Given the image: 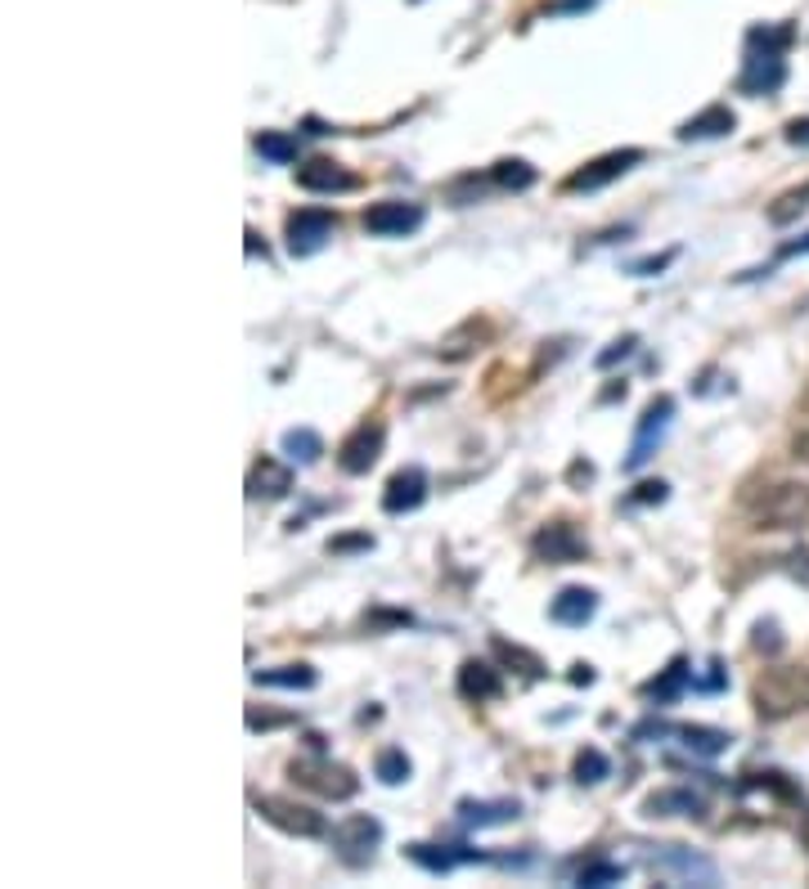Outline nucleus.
<instances>
[{"mask_svg":"<svg viewBox=\"0 0 809 889\" xmlns=\"http://www.w3.org/2000/svg\"><path fill=\"white\" fill-rule=\"evenodd\" d=\"M742 517L751 530H800L809 521V485L769 481L760 489H742Z\"/></svg>","mask_w":809,"mask_h":889,"instance_id":"nucleus-1","label":"nucleus"},{"mask_svg":"<svg viewBox=\"0 0 809 889\" xmlns=\"http://www.w3.org/2000/svg\"><path fill=\"white\" fill-rule=\"evenodd\" d=\"M751 706L769 723L805 714L809 710V665H769L751 683Z\"/></svg>","mask_w":809,"mask_h":889,"instance_id":"nucleus-2","label":"nucleus"},{"mask_svg":"<svg viewBox=\"0 0 809 889\" xmlns=\"http://www.w3.org/2000/svg\"><path fill=\"white\" fill-rule=\"evenodd\" d=\"M289 777L311 790L319 800H351L360 790V777L347 768V764H333L324 751L319 755H302V759H289Z\"/></svg>","mask_w":809,"mask_h":889,"instance_id":"nucleus-3","label":"nucleus"},{"mask_svg":"<svg viewBox=\"0 0 809 889\" xmlns=\"http://www.w3.org/2000/svg\"><path fill=\"white\" fill-rule=\"evenodd\" d=\"M252 809H257L261 822H270V826L283 831V835H297V840H315V835L328 831V826H324V813H315L311 804H297V800H289V796H252Z\"/></svg>","mask_w":809,"mask_h":889,"instance_id":"nucleus-4","label":"nucleus"},{"mask_svg":"<svg viewBox=\"0 0 809 889\" xmlns=\"http://www.w3.org/2000/svg\"><path fill=\"white\" fill-rule=\"evenodd\" d=\"M643 158H648L643 148H611V154L585 162L581 171H571V176L562 180V189H566V193H594V189H607L611 180H621L626 171H634Z\"/></svg>","mask_w":809,"mask_h":889,"instance_id":"nucleus-5","label":"nucleus"},{"mask_svg":"<svg viewBox=\"0 0 809 889\" xmlns=\"http://www.w3.org/2000/svg\"><path fill=\"white\" fill-rule=\"evenodd\" d=\"M671 418H675V401L671 395H656V401L643 409V418H639V431H634L630 454H626V472H639L656 454V444L665 440V431H671Z\"/></svg>","mask_w":809,"mask_h":889,"instance_id":"nucleus-6","label":"nucleus"},{"mask_svg":"<svg viewBox=\"0 0 809 889\" xmlns=\"http://www.w3.org/2000/svg\"><path fill=\"white\" fill-rule=\"evenodd\" d=\"M383 444H387V427H383V423H378V418L360 423V427L338 444V468H342L347 476H364L378 459H383Z\"/></svg>","mask_w":809,"mask_h":889,"instance_id":"nucleus-7","label":"nucleus"},{"mask_svg":"<svg viewBox=\"0 0 809 889\" xmlns=\"http://www.w3.org/2000/svg\"><path fill=\"white\" fill-rule=\"evenodd\" d=\"M531 553L549 566H571V562H585L589 558V543L576 526L566 521H553V526H540V534L531 539Z\"/></svg>","mask_w":809,"mask_h":889,"instance_id":"nucleus-8","label":"nucleus"},{"mask_svg":"<svg viewBox=\"0 0 809 889\" xmlns=\"http://www.w3.org/2000/svg\"><path fill=\"white\" fill-rule=\"evenodd\" d=\"M423 225V207L418 203H401V198H383L364 212V229L373 238H405Z\"/></svg>","mask_w":809,"mask_h":889,"instance_id":"nucleus-9","label":"nucleus"},{"mask_svg":"<svg viewBox=\"0 0 809 889\" xmlns=\"http://www.w3.org/2000/svg\"><path fill=\"white\" fill-rule=\"evenodd\" d=\"M333 234H338V216H328V212H319V207L293 212V216H289V252H293V257H315Z\"/></svg>","mask_w":809,"mask_h":889,"instance_id":"nucleus-10","label":"nucleus"},{"mask_svg":"<svg viewBox=\"0 0 809 889\" xmlns=\"http://www.w3.org/2000/svg\"><path fill=\"white\" fill-rule=\"evenodd\" d=\"M333 845H338L351 863H360V858H369L378 845H383V822L369 818V813H351L347 822L333 826Z\"/></svg>","mask_w":809,"mask_h":889,"instance_id":"nucleus-11","label":"nucleus"},{"mask_svg":"<svg viewBox=\"0 0 809 889\" xmlns=\"http://www.w3.org/2000/svg\"><path fill=\"white\" fill-rule=\"evenodd\" d=\"M423 499H427V472L423 468H401L383 489V513L401 517V513L423 508Z\"/></svg>","mask_w":809,"mask_h":889,"instance_id":"nucleus-12","label":"nucleus"},{"mask_svg":"<svg viewBox=\"0 0 809 889\" xmlns=\"http://www.w3.org/2000/svg\"><path fill=\"white\" fill-rule=\"evenodd\" d=\"M289 489H293V468H289V463L261 454V459L248 468V499H283Z\"/></svg>","mask_w":809,"mask_h":889,"instance_id":"nucleus-13","label":"nucleus"},{"mask_svg":"<svg viewBox=\"0 0 809 889\" xmlns=\"http://www.w3.org/2000/svg\"><path fill=\"white\" fill-rule=\"evenodd\" d=\"M783 59H778V49H751L746 55V68H742V77H738V90L742 94H769V90H778L783 86Z\"/></svg>","mask_w":809,"mask_h":889,"instance_id":"nucleus-14","label":"nucleus"},{"mask_svg":"<svg viewBox=\"0 0 809 889\" xmlns=\"http://www.w3.org/2000/svg\"><path fill=\"white\" fill-rule=\"evenodd\" d=\"M297 184L306 193H347V189H356V176L333 158H311L306 167H297Z\"/></svg>","mask_w":809,"mask_h":889,"instance_id":"nucleus-15","label":"nucleus"},{"mask_svg":"<svg viewBox=\"0 0 809 889\" xmlns=\"http://www.w3.org/2000/svg\"><path fill=\"white\" fill-rule=\"evenodd\" d=\"M594 611H598V593L594 588H562L558 598L549 603V616H553V624H566V629H581V624H589L594 620Z\"/></svg>","mask_w":809,"mask_h":889,"instance_id":"nucleus-16","label":"nucleus"},{"mask_svg":"<svg viewBox=\"0 0 809 889\" xmlns=\"http://www.w3.org/2000/svg\"><path fill=\"white\" fill-rule=\"evenodd\" d=\"M454 687H459V697H463V701H477V706H482V701H495L499 691H504L499 669L486 665V661H463Z\"/></svg>","mask_w":809,"mask_h":889,"instance_id":"nucleus-17","label":"nucleus"},{"mask_svg":"<svg viewBox=\"0 0 809 889\" xmlns=\"http://www.w3.org/2000/svg\"><path fill=\"white\" fill-rule=\"evenodd\" d=\"M706 813V800L693 796L684 786H671V790H652L643 800V818H701Z\"/></svg>","mask_w":809,"mask_h":889,"instance_id":"nucleus-18","label":"nucleus"},{"mask_svg":"<svg viewBox=\"0 0 809 889\" xmlns=\"http://www.w3.org/2000/svg\"><path fill=\"white\" fill-rule=\"evenodd\" d=\"M688 683H693L688 661H684V656H675V661H671V669H665L661 678H652V683H643V687H639V697H643V701H656V706H671V701H679L684 691H688Z\"/></svg>","mask_w":809,"mask_h":889,"instance_id":"nucleus-19","label":"nucleus"},{"mask_svg":"<svg viewBox=\"0 0 809 889\" xmlns=\"http://www.w3.org/2000/svg\"><path fill=\"white\" fill-rule=\"evenodd\" d=\"M733 126H738L733 109L710 104V109H701L697 117H688V122L679 126V139H720V135H729Z\"/></svg>","mask_w":809,"mask_h":889,"instance_id":"nucleus-20","label":"nucleus"},{"mask_svg":"<svg viewBox=\"0 0 809 889\" xmlns=\"http://www.w3.org/2000/svg\"><path fill=\"white\" fill-rule=\"evenodd\" d=\"M521 813L517 800H459V818L468 826H504Z\"/></svg>","mask_w":809,"mask_h":889,"instance_id":"nucleus-21","label":"nucleus"},{"mask_svg":"<svg viewBox=\"0 0 809 889\" xmlns=\"http://www.w3.org/2000/svg\"><path fill=\"white\" fill-rule=\"evenodd\" d=\"M405 854H409V863H418L423 871H432V876H450L463 858H472V854H450V849H441V845H423V840L405 845Z\"/></svg>","mask_w":809,"mask_h":889,"instance_id":"nucleus-22","label":"nucleus"},{"mask_svg":"<svg viewBox=\"0 0 809 889\" xmlns=\"http://www.w3.org/2000/svg\"><path fill=\"white\" fill-rule=\"evenodd\" d=\"M261 687H289V691H311L315 687V669L311 665H279V669H257Z\"/></svg>","mask_w":809,"mask_h":889,"instance_id":"nucleus-23","label":"nucleus"},{"mask_svg":"<svg viewBox=\"0 0 809 889\" xmlns=\"http://www.w3.org/2000/svg\"><path fill=\"white\" fill-rule=\"evenodd\" d=\"M679 741L693 751V755H720V751H729V732H720V728H701V723H688V728H679Z\"/></svg>","mask_w":809,"mask_h":889,"instance_id":"nucleus-24","label":"nucleus"},{"mask_svg":"<svg viewBox=\"0 0 809 889\" xmlns=\"http://www.w3.org/2000/svg\"><path fill=\"white\" fill-rule=\"evenodd\" d=\"M491 652H495L504 665H517L521 674H531V678H544V674H549V665H544L536 652L517 648V642H508V638H491Z\"/></svg>","mask_w":809,"mask_h":889,"instance_id":"nucleus-25","label":"nucleus"},{"mask_svg":"<svg viewBox=\"0 0 809 889\" xmlns=\"http://www.w3.org/2000/svg\"><path fill=\"white\" fill-rule=\"evenodd\" d=\"M486 337H491V324H486V319H468V324H459V328L441 341V356L463 360V356L472 351V341H486Z\"/></svg>","mask_w":809,"mask_h":889,"instance_id":"nucleus-26","label":"nucleus"},{"mask_svg":"<svg viewBox=\"0 0 809 889\" xmlns=\"http://www.w3.org/2000/svg\"><path fill=\"white\" fill-rule=\"evenodd\" d=\"M809 212V180L800 184V189H787V193H778L774 198V207H769V225H791V221H800Z\"/></svg>","mask_w":809,"mask_h":889,"instance_id":"nucleus-27","label":"nucleus"},{"mask_svg":"<svg viewBox=\"0 0 809 889\" xmlns=\"http://www.w3.org/2000/svg\"><path fill=\"white\" fill-rule=\"evenodd\" d=\"M283 454L297 459V463H315L324 454V440L311 427H293V431H283Z\"/></svg>","mask_w":809,"mask_h":889,"instance_id":"nucleus-28","label":"nucleus"},{"mask_svg":"<svg viewBox=\"0 0 809 889\" xmlns=\"http://www.w3.org/2000/svg\"><path fill=\"white\" fill-rule=\"evenodd\" d=\"M257 154H261L266 162L289 167V162H297V139L279 135V131H261V135H257Z\"/></svg>","mask_w":809,"mask_h":889,"instance_id":"nucleus-29","label":"nucleus"},{"mask_svg":"<svg viewBox=\"0 0 809 889\" xmlns=\"http://www.w3.org/2000/svg\"><path fill=\"white\" fill-rule=\"evenodd\" d=\"M495 184L499 189H531L536 184V167L521 162V158H504V162H495Z\"/></svg>","mask_w":809,"mask_h":889,"instance_id":"nucleus-30","label":"nucleus"},{"mask_svg":"<svg viewBox=\"0 0 809 889\" xmlns=\"http://www.w3.org/2000/svg\"><path fill=\"white\" fill-rule=\"evenodd\" d=\"M373 773H378V781H383V786H401V781H409L414 764H409L405 751H383V755H378V764H373Z\"/></svg>","mask_w":809,"mask_h":889,"instance_id":"nucleus-31","label":"nucleus"},{"mask_svg":"<svg viewBox=\"0 0 809 889\" xmlns=\"http://www.w3.org/2000/svg\"><path fill=\"white\" fill-rule=\"evenodd\" d=\"M621 880H626V867H621V863H607V858H594V863H585V867L576 871V885H594V889L621 885Z\"/></svg>","mask_w":809,"mask_h":889,"instance_id":"nucleus-32","label":"nucleus"},{"mask_svg":"<svg viewBox=\"0 0 809 889\" xmlns=\"http://www.w3.org/2000/svg\"><path fill=\"white\" fill-rule=\"evenodd\" d=\"M611 773V764H607V755L603 751H594V746H585L581 755H576V781H585V786H594V781H603Z\"/></svg>","mask_w":809,"mask_h":889,"instance_id":"nucleus-33","label":"nucleus"},{"mask_svg":"<svg viewBox=\"0 0 809 889\" xmlns=\"http://www.w3.org/2000/svg\"><path fill=\"white\" fill-rule=\"evenodd\" d=\"M675 257H679V252L671 247V252H661V257H643V261H630L626 270H630V274H639V279H656V274H661L665 266H671Z\"/></svg>","mask_w":809,"mask_h":889,"instance_id":"nucleus-34","label":"nucleus"},{"mask_svg":"<svg viewBox=\"0 0 809 889\" xmlns=\"http://www.w3.org/2000/svg\"><path fill=\"white\" fill-rule=\"evenodd\" d=\"M626 356H634V337L611 341V351H603V356H598V369H611L616 360H626Z\"/></svg>","mask_w":809,"mask_h":889,"instance_id":"nucleus-35","label":"nucleus"},{"mask_svg":"<svg viewBox=\"0 0 809 889\" xmlns=\"http://www.w3.org/2000/svg\"><path fill=\"white\" fill-rule=\"evenodd\" d=\"M289 719H293V714H266V710H257V706H252V710H248V728H252V732H266V728H279V723H289Z\"/></svg>","mask_w":809,"mask_h":889,"instance_id":"nucleus-36","label":"nucleus"},{"mask_svg":"<svg viewBox=\"0 0 809 889\" xmlns=\"http://www.w3.org/2000/svg\"><path fill=\"white\" fill-rule=\"evenodd\" d=\"M783 135H787V144H800V148H809V117H791Z\"/></svg>","mask_w":809,"mask_h":889,"instance_id":"nucleus-37","label":"nucleus"},{"mask_svg":"<svg viewBox=\"0 0 809 889\" xmlns=\"http://www.w3.org/2000/svg\"><path fill=\"white\" fill-rule=\"evenodd\" d=\"M661 499H665V481H643L634 494V504H661Z\"/></svg>","mask_w":809,"mask_h":889,"instance_id":"nucleus-38","label":"nucleus"},{"mask_svg":"<svg viewBox=\"0 0 809 889\" xmlns=\"http://www.w3.org/2000/svg\"><path fill=\"white\" fill-rule=\"evenodd\" d=\"M783 257H809V234H805L800 243H787V247H783Z\"/></svg>","mask_w":809,"mask_h":889,"instance_id":"nucleus-39","label":"nucleus"},{"mask_svg":"<svg viewBox=\"0 0 809 889\" xmlns=\"http://www.w3.org/2000/svg\"><path fill=\"white\" fill-rule=\"evenodd\" d=\"M796 427H809V391L800 395V405H796Z\"/></svg>","mask_w":809,"mask_h":889,"instance_id":"nucleus-40","label":"nucleus"},{"mask_svg":"<svg viewBox=\"0 0 809 889\" xmlns=\"http://www.w3.org/2000/svg\"><path fill=\"white\" fill-rule=\"evenodd\" d=\"M585 5H594V0H562V10H585Z\"/></svg>","mask_w":809,"mask_h":889,"instance_id":"nucleus-41","label":"nucleus"}]
</instances>
